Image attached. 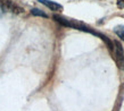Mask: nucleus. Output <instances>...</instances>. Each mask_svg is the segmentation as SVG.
<instances>
[{
	"mask_svg": "<svg viewBox=\"0 0 124 111\" xmlns=\"http://www.w3.org/2000/svg\"><path fill=\"white\" fill-rule=\"evenodd\" d=\"M113 58L116 62L118 68H124V51H123V47L121 44V42L118 41H114L113 43Z\"/></svg>",
	"mask_w": 124,
	"mask_h": 111,
	"instance_id": "f257e3e1",
	"label": "nucleus"
},
{
	"mask_svg": "<svg viewBox=\"0 0 124 111\" xmlns=\"http://www.w3.org/2000/svg\"><path fill=\"white\" fill-rule=\"evenodd\" d=\"M0 5H1V8L4 11H11V13H15V14H19V13L24 11L22 7L14 4L11 0H0Z\"/></svg>",
	"mask_w": 124,
	"mask_h": 111,
	"instance_id": "f03ea898",
	"label": "nucleus"
},
{
	"mask_svg": "<svg viewBox=\"0 0 124 111\" xmlns=\"http://www.w3.org/2000/svg\"><path fill=\"white\" fill-rule=\"evenodd\" d=\"M39 2H41L42 5H45L47 7L53 11H62L63 10V6L59 4H57L55 1H51V0H39Z\"/></svg>",
	"mask_w": 124,
	"mask_h": 111,
	"instance_id": "7ed1b4c3",
	"label": "nucleus"
},
{
	"mask_svg": "<svg viewBox=\"0 0 124 111\" xmlns=\"http://www.w3.org/2000/svg\"><path fill=\"white\" fill-rule=\"evenodd\" d=\"M114 32L121 40L124 41V26L123 25H117L114 27Z\"/></svg>",
	"mask_w": 124,
	"mask_h": 111,
	"instance_id": "20e7f679",
	"label": "nucleus"
},
{
	"mask_svg": "<svg viewBox=\"0 0 124 111\" xmlns=\"http://www.w3.org/2000/svg\"><path fill=\"white\" fill-rule=\"evenodd\" d=\"M31 14H32V15H34V16H41V17H45V18H47V17H48V15H47L46 13L41 11L40 9H37V8L32 9V10H31Z\"/></svg>",
	"mask_w": 124,
	"mask_h": 111,
	"instance_id": "39448f33",
	"label": "nucleus"
},
{
	"mask_svg": "<svg viewBox=\"0 0 124 111\" xmlns=\"http://www.w3.org/2000/svg\"><path fill=\"white\" fill-rule=\"evenodd\" d=\"M117 2V6H118V8H121V9H124V0H116Z\"/></svg>",
	"mask_w": 124,
	"mask_h": 111,
	"instance_id": "423d86ee",
	"label": "nucleus"
}]
</instances>
